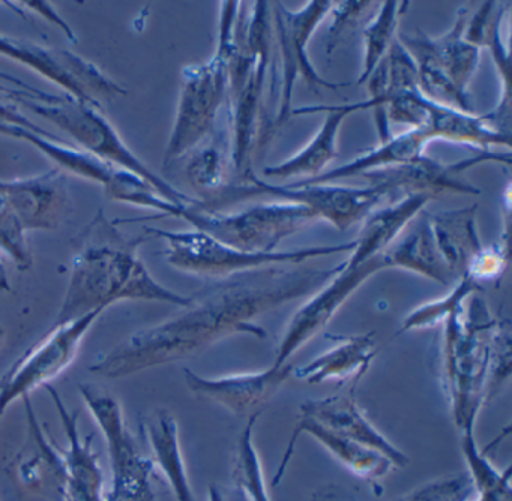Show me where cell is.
Segmentation results:
<instances>
[{
	"mask_svg": "<svg viewBox=\"0 0 512 501\" xmlns=\"http://www.w3.org/2000/svg\"><path fill=\"white\" fill-rule=\"evenodd\" d=\"M248 185L224 188L220 194L209 201H200V206L215 210L232 201L268 195L274 200L301 204L314 213L317 219H325L338 230H349L353 225L364 222L370 213L386 198H392L391 192L380 185L356 186L335 185V183H302L275 185L266 179H260L253 171H248ZM395 201V200H394Z\"/></svg>",
	"mask_w": 512,
	"mask_h": 501,
	"instance_id": "ba28073f",
	"label": "cell"
},
{
	"mask_svg": "<svg viewBox=\"0 0 512 501\" xmlns=\"http://www.w3.org/2000/svg\"><path fill=\"white\" fill-rule=\"evenodd\" d=\"M0 81L5 83L14 84L17 89L28 90V92H37V87L31 86V84L25 83L20 78L14 77V75L8 74V72L0 71Z\"/></svg>",
	"mask_w": 512,
	"mask_h": 501,
	"instance_id": "f35d334b",
	"label": "cell"
},
{
	"mask_svg": "<svg viewBox=\"0 0 512 501\" xmlns=\"http://www.w3.org/2000/svg\"><path fill=\"white\" fill-rule=\"evenodd\" d=\"M224 164L226 161L217 143L208 144L191 155L185 174L190 185L205 195V201L211 200L227 188V168Z\"/></svg>",
	"mask_w": 512,
	"mask_h": 501,
	"instance_id": "d6a6232c",
	"label": "cell"
},
{
	"mask_svg": "<svg viewBox=\"0 0 512 501\" xmlns=\"http://www.w3.org/2000/svg\"><path fill=\"white\" fill-rule=\"evenodd\" d=\"M293 374V366L286 363L280 368L263 369L244 374L224 375L208 378L191 369H184L187 389L202 401L220 405L235 416L250 417L262 413L263 405L268 404L283 384Z\"/></svg>",
	"mask_w": 512,
	"mask_h": 501,
	"instance_id": "9a60e30c",
	"label": "cell"
},
{
	"mask_svg": "<svg viewBox=\"0 0 512 501\" xmlns=\"http://www.w3.org/2000/svg\"><path fill=\"white\" fill-rule=\"evenodd\" d=\"M443 324V369L452 419L460 432L473 431L482 405L509 374L508 324L491 318L476 293L466 312L463 306Z\"/></svg>",
	"mask_w": 512,
	"mask_h": 501,
	"instance_id": "3957f363",
	"label": "cell"
},
{
	"mask_svg": "<svg viewBox=\"0 0 512 501\" xmlns=\"http://www.w3.org/2000/svg\"><path fill=\"white\" fill-rule=\"evenodd\" d=\"M0 96H4L8 104L23 105L31 113L49 120L53 125L67 132L85 152L97 156L113 167L136 174L140 179L154 186L166 200L181 206L197 203V200L170 185L163 177H158L139 156L134 155L133 150L124 143L115 126L104 116L101 105L80 101L68 93L55 95L40 89L37 92H28V90L2 86V84H0Z\"/></svg>",
	"mask_w": 512,
	"mask_h": 501,
	"instance_id": "5b68a950",
	"label": "cell"
},
{
	"mask_svg": "<svg viewBox=\"0 0 512 501\" xmlns=\"http://www.w3.org/2000/svg\"><path fill=\"white\" fill-rule=\"evenodd\" d=\"M179 219L193 225L194 230L247 252L277 251L275 248L286 237L317 221L307 207L280 200L257 204L233 215L205 209L197 201L188 206Z\"/></svg>",
	"mask_w": 512,
	"mask_h": 501,
	"instance_id": "30bf717a",
	"label": "cell"
},
{
	"mask_svg": "<svg viewBox=\"0 0 512 501\" xmlns=\"http://www.w3.org/2000/svg\"><path fill=\"white\" fill-rule=\"evenodd\" d=\"M208 501H242L241 497L236 494L235 489L230 492L224 491L217 485H211L208 488Z\"/></svg>",
	"mask_w": 512,
	"mask_h": 501,
	"instance_id": "74e56055",
	"label": "cell"
},
{
	"mask_svg": "<svg viewBox=\"0 0 512 501\" xmlns=\"http://www.w3.org/2000/svg\"><path fill=\"white\" fill-rule=\"evenodd\" d=\"M0 194L28 233L56 230L64 221L70 203L68 176L59 167L37 176L0 180Z\"/></svg>",
	"mask_w": 512,
	"mask_h": 501,
	"instance_id": "e0dca14e",
	"label": "cell"
},
{
	"mask_svg": "<svg viewBox=\"0 0 512 501\" xmlns=\"http://www.w3.org/2000/svg\"><path fill=\"white\" fill-rule=\"evenodd\" d=\"M379 6V11L364 30V59L358 84L367 83L371 72L388 54L397 39L398 20L406 12L409 2H383Z\"/></svg>",
	"mask_w": 512,
	"mask_h": 501,
	"instance_id": "4dcf8cb0",
	"label": "cell"
},
{
	"mask_svg": "<svg viewBox=\"0 0 512 501\" xmlns=\"http://www.w3.org/2000/svg\"><path fill=\"white\" fill-rule=\"evenodd\" d=\"M490 156L467 159L458 164H442L422 155L407 164L370 171L361 177L367 180V185L385 186L395 201L412 194H430L433 197L443 192L476 195L481 194L479 188L464 180L461 173L482 159H490Z\"/></svg>",
	"mask_w": 512,
	"mask_h": 501,
	"instance_id": "ac0fdd59",
	"label": "cell"
},
{
	"mask_svg": "<svg viewBox=\"0 0 512 501\" xmlns=\"http://www.w3.org/2000/svg\"><path fill=\"white\" fill-rule=\"evenodd\" d=\"M470 501H484V500H481V498L475 497V498H473V500H470Z\"/></svg>",
	"mask_w": 512,
	"mask_h": 501,
	"instance_id": "b9f144b4",
	"label": "cell"
},
{
	"mask_svg": "<svg viewBox=\"0 0 512 501\" xmlns=\"http://www.w3.org/2000/svg\"><path fill=\"white\" fill-rule=\"evenodd\" d=\"M386 269H391L386 252L361 263H349V261L340 263L338 272L320 290L311 294L310 299L293 315L278 345L277 357L272 366L280 368L286 365L287 360L305 342L310 341L320 330L325 329L326 324L337 314L338 309L362 287L365 281Z\"/></svg>",
	"mask_w": 512,
	"mask_h": 501,
	"instance_id": "4fadbf2b",
	"label": "cell"
},
{
	"mask_svg": "<svg viewBox=\"0 0 512 501\" xmlns=\"http://www.w3.org/2000/svg\"><path fill=\"white\" fill-rule=\"evenodd\" d=\"M299 416L308 417L341 437L358 441L382 453L383 456L391 459L397 468H403L409 464L406 453L401 452L368 420L353 393L305 401L299 408Z\"/></svg>",
	"mask_w": 512,
	"mask_h": 501,
	"instance_id": "d6986e66",
	"label": "cell"
},
{
	"mask_svg": "<svg viewBox=\"0 0 512 501\" xmlns=\"http://www.w3.org/2000/svg\"><path fill=\"white\" fill-rule=\"evenodd\" d=\"M482 290V285L476 282L472 276L466 275L455 282L452 290L445 297L433 300V302L425 303L419 306L415 311L407 315L403 321L400 332H409V330L425 329V327L437 326L439 323H445L446 318L452 312L463 308L464 300L473 296Z\"/></svg>",
	"mask_w": 512,
	"mask_h": 501,
	"instance_id": "1f68e13d",
	"label": "cell"
},
{
	"mask_svg": "<svg viewBox=\"0 0 512 501\" xmlns=\"http://www.w3.org/2000/svg\"><path fill=\"white\" fill-rule=\"evenodd\" d=\"M334 2L313 0L304 8L292 11L284 3H271L272 36L280 48V77L277 80L278 101L269 125V138L292 116L293 87L296 78L302 77L314 92L319 89L337 90L349 83H335L320 77L308 56V41L314 30L331 14Z\"/></svg>",
	"mask_w": 512,
	"mask_h": 501,
	"instance_id": "8fae6325",
	"label": "cell"
},
{
	"mask_svg": "<svg viewBox=\"0 0 512 501\" xmlns=\"http://www.w3.org/2000/svg\"><path fill=\"white\" fill-rule=\"evenodd\" d=\"M461 452L467 465V476L475 489V497L484 501H512L511 467L500 471L481 452L473 431L461 432Z\"/></svg>",
	"mask_w": 512,
	"mask_h": 501,
	"instance_id": "f546056e",
	"label": "cell"
},
{
	"mask_svg": "<svg viewBox=\"0 0 512 501\" xmlns=\"http://www.w3.org/2000/svg\"><path fill=\"white\" fill-rule=\"evenodd\" d=\"M374 336V332L328 336L335 344L307 365L293 368L292 375L307 384L361 380L379 353Z\"/></svg>",
	"mask_w": 512,
	"mask_h": 501,
	"instance_id": "603a6c76",
	"label": "cell"
},
{
	"mask_svg": "<svg viewBox=\"0 0 512 501\" xmlns=\"http://www.w3.org/2000/svg\"><path fill=\"white\" fill-rule=\"evenodd\" d=\"M145 233L148 237H157L166 242L163 255L170 266L205 278L227 279L263 267L295 266L314 258L350 254L355 248V240H352L338 245L307 246L289 251L247 252L197 230L170 231L146 227Z\"/></svg>",
	"mask_w": 512,
	"mask_h": 501,
	"instance_id": "52a82bcc",
	"label": "cell"
},
{
	"mask_svg": "<svg viewBox=\"0 0 512 501\" xmlns=\"http://www.w3.org/2000/svg\"><path fill=\"white\" fill-rule=\"evenodd\" d=\"M5 341V330L0 327V348H2V345H4Z\"/></svg>",
	"mask_w": 512,
	"mask_h": 501,
	"instance_id": "60d3db41",
	"label": "cell"
},
{
	"mask_svg": "<svg viewBox=\"0 0 512 501\" xmlns=\"http://www.w3.org/2000/svg\"><path fill=\"white\" fill-rule=\"evenodd\" d=\"M106 311H95L68 323L53 324L37 344L26 350L0 377V423L14 402L61 377L79 356L83 339Z\"/></svg>",
	"mask_w": 512,
	"mask_h": 501,
	"instance_id": "7c38bea8",
	"label": "cell"
},
{
	"mask_svg": "<svg viewBox=\"0 0 512 501\" xmlns=\"http://www.w3.org/2000/svg\"><path fill=\"white\" fill-rule=\"evenodd\" d=\"M304 434L310 435L317 443L322 444L341 465H344L350 473L355 474L359 479L376 482L397 468L394 462L383 456L382 453L376 452L358 441L341 437L308 417L299 416L292 435H290L289 444H287L283 458L278 465L277 473H275L274 482H272L274 485H278L283 480L287 467L292 461L293 453H295L298 438Z\"/></svg>",
	"mask_w": 512,
	"mask_h": 501,
	"instance_id": "ffe728a7",
	"label": "cell"
},
{
	"mask_svg": "<svg viewBox=\"0 0 512 501\" xmlns=\"http://www.w3.org/2000/svg\"><path fill=\"white\" fill-rule=\"evenodd\" d=\"M0 54L40 72L80 101L100 105L98 96L115 98L127 93L97 66L71 51L41 47L0 33Z\"/></svg>",
	"mask_w": 512,
	"mask_h": 501,
	"instance_id": "5bb4252c",
	"label": "cell"
},
{
	"mask_svg": "<svg viewBox=\"0 0 512 501\" xmlns=\"http://www.w3.org/2000/svg\"><path fill=\"white\" fill-rule=\"evenodd\" d=\"M31 129L23 128V126L14 125V123L5 122V120H0V135H5V137L10 138H19V140H26ZM38 134V132H37Z\"/></svg>",
	"mask_w": 512,
	"mask_h": 501,
	"instance_id": "8d00e7d4",
	"label": "cell"
},
{
	"mask_svg": "<svg viewBox=\"0 0 512 501\" xmlns=\"http://www.w3.org/2000/svg\"><path fill=\"white\" fill-rule=\"evenodd\" d=\"M239 3L229 63L227 113H229L230 164L239 176L251 171L254 147L262 134L263 96L271 68V3Z\"/></svg>",
	"mask_w": 512,
	"mask_h": 501,
	"instance_id": "277c9868",
	"label": "cell"
},
{
	"mask_svg": "<svg viewBox=\"0 0 512 501\" xmlns=\"http://www.w3.org/2000/svg\"><path fill=\"white\" fill-rule=\"evenodd\" d=\"M148 236L130 237L98 210L80 236L64 302L55 324L68 323L95 311H107L125 300L160 302L185 308L191 296L164 287L139 257Z\"/></svg>",
	"mask_w": 512,
	"mask_h": 501,
	"instance_id": "7a4b0ae2",
	"label": "cell"
},
{
	"mask_svg": "<svg viewBox=\"0 0 512 501\" xmlns=\"http://www.w3.org/2000/svg\"><path fill=\"white\" fill-rule=\"evenodd\" d=\"M376 5L377 3L374 2H334L331 9V14H334V23L329 27L328 41H326L328 53H332L343 41L344 33L353 29L358 21L371 12V8Z\"/></svg>",
	"mask_w": 512,
	"mask_h": 501,
	"instance_id": "e575fe53",
	"label": "cell"
},
{
	"mask_svg": "<svg viewBox=\"0 0 512 501\" xmlns=\"http://www.w3.org/2000/svg\"><path fill=\"white\" fill-rule=\"evenodd\" d=\"M506 261H508L506 246L505 248H500V246L482 248L467 275L472 276L479 284H482V281H491V279L499 278L500 273L505 269Z\"/></svg>",
	"mask_w": 512,
	"mask_h": 501,
	"instance_id": "d590c367",
	"label": "cell"
},
{
	"mask_svg": "<svg viewBox=\"0 0 512 501\" xmlns=\"http://www.w3.org/2000/svg\"><path fill=\"white\" fill-rule=\"evenodd\" d=\"M340 269L269 266L238 273L194 294L175 317L131 333L89 366L107 380H121L179 362L236 333L265 338L257 317L299 297L311 296Z\"/></svg>",
	"mask_w": 512,
	"mask_h": 501,
	"instance_id": "6da1fadb",
	"label": "cell"
},
{
	"mask_svg": "<svg viewBox=\"0 0 512 501\" xmlns=\"http://www.w3.org/2000/svg\"><path fill=\"white\" fill-rule=\"evenodd\" d=\"M260 413L251 414L239 434L233 453V489L242 501H272L263 474L262 461L254 444V428Z\"/></svg>",
	"mask_w": 512,
	"mask_h": 501,
	"instance_id": "f1b7e54d",
	"label": "cell"
},
{
	"mask_svg": "<svg viewBox=\"0 0 512 501\" xmlns=\"http://www.w3.org/2000/svg\"><path fill=\"white\" fill-rule=\"evenodd\" d=\"M239 3L221 2L217 50L205 63L185 66L172 134L164 152V168L196 149L211 134L229 87V63Z\"/></svg>",
	"mask_w": 512,
	"mask_h": 501,
	"instance_id": "8992f818",
	"label": "cell"
},
{
	"mask_svg": "<svg viewBox=\"0 0 512 501\" xmlns=\"http://www.w3.org/2000/svg\"><path fill=\"white\" fill-rule=\"evenodd\" d=\"M79 393L109 453L112 480L104 501H157L154 489L157 468L140 450L118 399L97 384L80 383Z\"/></svg>",
	"mask_w": 512,
	"mask_h": 501,
	"instance_id": "9c48e42d",
	"label": "cell"
},
{
	"mask_svg": "<svg viewBox=\"0 0 512 501\" xmlns=\"http://www.w3.org/2000/svg\"><path fill=\"white\" fill-rule=\"evenodd\" d=\"M55 404L64 426L67 447L62 449V486L59 501H104L103 467L100 455L92 446V437H83L79 428V413L65 405L58 390L44 387Z\"/></svg>",
	"mask_w": 512,
	"mask_h": 501,
	"instance_id": "2e32d148",
	"label": "cell"
},
{
	"mask_svg": "<svg viewBox=\"0 0 512 501\" xmlns=\"http://www.w3.org/2000/svg\"><path fill=\"white\" fill-rule=\"evenodd\" d=\"M469 14V9H460L454 26L437 38H430L424 33H415V35L398 33V41L407 51L425 54L457 87L458 92L464 95H469L467 86L478 69L479 53H481L476 45L470 44L464 38Z\"/></svg>",
	"mask_w": 512,
	"mask_h": 501,
	"instance_id": "44dd1931",
	"label": "cell"
},
{
	"mask_svg": "<svg viewBox=\"0 0 512 501\" xmlns=\"http://www.w3.org/2000/svg\"><path fill=\"white\" fill-rule=\"evenodd\" d=\"M151 447L152 462L172 489L176 501H196L179 440L176 417L166 408L152 411L142 426Z\"/></svg>",
	"mask_w": 512,
	"mask_h": 501,
	"instance_id": "484cf974",
	"label": "cell"
},
{
	"mask_svg": "<svg viewBox=\"0 0 512 501\" xmlns=\"http://www.w3.org/2000/svg\"><path fill=\"white\" fill-rule=\"evenodd\" d=\"M476 209L478 206L473 204L463 209L443 210L428 215L437 251L455 282L467 275L473 261L484 248L476 227Z\"/></svg>",
	"mask_w": 512,
	"mask_h": 501,
	"instance_id": "cb8c5ba5",
	"label": "cell"
},
{
	"mask_svg": "<svg viewBox=\"0 0 512 501\" xmlns=\"http://www.w3.org/2000/svg\"><path fill=\"white\" fill-rule=\"evenodd\" d=\"M386 255L391 269L418 273L437 284L454 287V276L437 251L428 215L421 216L401 239L395 240L386 251Z\"/></svg>",
	"mask_w": 512,
	"mask_h": 501,
	"instance_id": "83f0119b",
	"label": "cell"
},
{
	"mask_svg": "<svg viewBox=\"0 0 512 501\" xmlns=\"http://www.w3.org/2000/svg\"><path fill=\"white\" fill-rule=\"evenodd\" d=\"M0 291H5V293H11V291H13L10 276H8L7 267H5L2 257H0Z\"/></svg>",
	"mask_w": 512,
	"mask_h": 501,
	"instance_id": "ab89813d",
	"label": "cell"
},
{
	"mask_svg": "<svg viewBox=\"0 0 512 501\" xmlns=\"http://www.w3.org/2000/svg\"><path fill=\"white\" fill-rule=\"evenodd\" d=\"M433 198L430 194L407 195L383 209L374 210L362 222L361 231L355 239V248L346 261L361 263L388 251L404 228L412 224L413 219Z\"/></svg>",
	"mask_w": 512,
	"mask_h": 501,
	"instance_id": "d4e9b609",
	"label": "cell"
},
{
	"mask_svg": "<svg viewBox=\"0 0 512 501\" xmlns=\"http://www.w3.org/2000/svg\"><path fill=\"white\" fill-rule=\"evenodd\" d=\"M313 113H325V119H323L319 131L296 155L290 156L280 164L266 167L263 170L266 177L313 179V177L325 173L328 164L340 156L338 155V134H340L341 125L350 116V113H347L344 105H313V107L305 105V107L292 110V114H296V116Z\"/></svg>",
	"mask_w": 512,
	"mask_h": 501,
	"instance_id": "7402d4cb",
	"label": "cell"
},
{
	"mask_svg": "<svg viewBox=\"0 0 512 501\" xmlns=\"http://www.w3.org/2000/svg\"><path fill=\"white\" fill-rule=\"evenodd\" d=\"M434 141L433 135L425 128H409L398 135H389L379 146L368 150L353 161L325 171L313 179L298 180L302 183H335L349 177H361L370 171L383 170L394 165L407 164L424 155V147Z\"/></svg>",
	"mask_w": 512,
	"mask_h": 501,
	"instance_id": "4316f807",
	"label": "cell"
},
{
	"mask_svg": "<svg viewBox=\"0 0 512 501\" xmlns=\"http://www.w3.org/2000/svg\"><path fill=\"white\" fill-rule=\"evenodd\" d=\"M28 231L19 216L11 209L4 195L0 194V251L7 254L20 272H26L34 264Z\"/></svg>",
	"mask_w": 512,
	"mask_h": 501,
	"instance_id": "836d02e7",
	"label": "cell"
}]
</instances>
